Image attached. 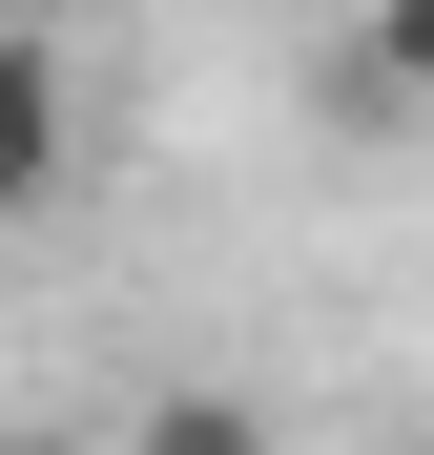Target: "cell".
I'll return each mask as SVG.
<instances>
[{"label": "cell", "mask_w": 434, "mask_h": 455, "mask_svg": "<svg viewBox=\"0 0 434 455\" xmlns=\"http://www.w3.org/2000/svg\"><path fill=\"white\" fill-rule=\"evenodd\" d=\"M21 207H62V62L0 21V228H21Z\"/></svg>", "instance_id": "cell-1"}, {"label": "cell", "mask_w": 434, "mask_h": 455, "mask_svg": "<svg viewBox=\"0 0 434 455\" xmlns=\"http://www.w3.org/2000/svg\"><path fill=\"white\" fill-rule=\"evenodd\" d=\"M104 455H269V414H249V394H207V372H186V394H145V414H124Z\"/></svg>", "instance_id": "cell-2"}, {"label": "cell", "mask_w": 434, "mask_h": 455, "mask_svg": "<svg viewBox=\"0 0 434 455\" xmlns=\"http://www.w3.org/2000/svg\"><path fill=\"white\" fill-rule=\"evenodd\" d=\"M351 84H373V104H414V124H434V0H373V21H351Z\"/></svg>", "instance_id": "cell-3"}, {"label": "cell", "mask_w": 434, "mask_h": 455, "mask_svg": "<svg viewBox=\"0 0 434 455\" xmlns=\"http://www.w3.org/2000/svg\"><path fill=\"white\" fill-rule=\"evenodd\" d=\"M0 455H83V435H0Z\"/></svg>", "instance_id": "cell-4"}]
</instances>
